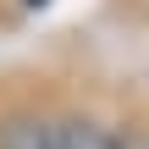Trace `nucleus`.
Here are the masks:
<instances>
[{"label":"nucleus","mask_w":149,"mask_h":149,"mask_svg":"<svg viewBox=\"0 0 149 149\" xmlns=\"http://www.w3.org/2000/svg\"><path fill=\"white\" fill-rule=\"evenodd\" d=\"M0 149H61V122L11 116V122H0Z\"/></svg>","instance_id":"nucleus-1"},{"label":"nucleus","mask_w":149,"mask_h":149,"mask_svg":"<svg viewBox=\"0 0 149 149\" xmlns=\"http://www.w3.org/2000/svg\"><path fill=\"white\" fill-rule=\"evenodd\" d=\"M61 149H127L122 133L100 127V122H61Z\"/></svg>","instance_id":"nucleus-2"}]
</instances>
